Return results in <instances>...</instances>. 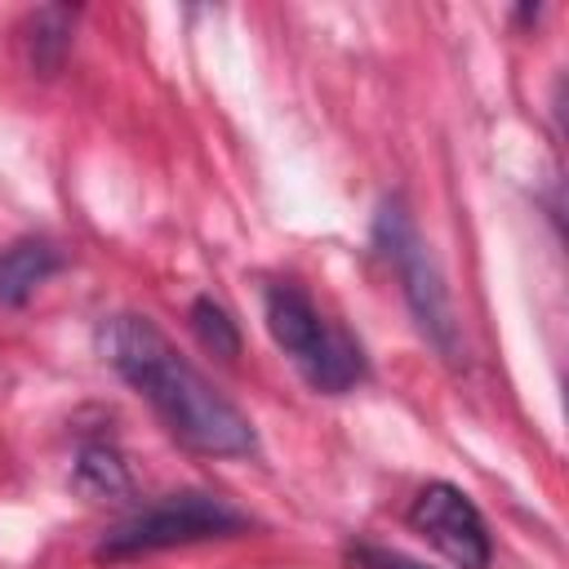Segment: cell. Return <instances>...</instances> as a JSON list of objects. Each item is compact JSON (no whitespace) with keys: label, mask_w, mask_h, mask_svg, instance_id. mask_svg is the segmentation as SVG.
<instances>
[{"label":"cell","mask_w":569,"mask_h":569,"mask_svg":"<svg viewBox=\"0 0 569 569\" xmlns=\"http://www.w3.org/2000/svg\"><path fill=\"white\" fill-rule=\"evenodd\" d=\"M102 360L156 409V418L196 453L240 458L258 449L253 422L138 311H120L98 325Z\"/></svg>","instance_id":"6da1fadb"},{"label":"cell","mask_w":569,"mask_h":569,"mask_svg":"<svg viewBox=\"0 0 569 569\" xmlns=\"http://www.w3.org/2000/svg\"><path fill=\"white\" fill-rule=\"evenodd\" d=\"M262 316H267V333L307 378V387L325 396H342L365 378L360 342L347 329H333L298 284H284V280L267 284Z\"/></svg>","instance_id":"7a4b0ae2"},{"label":"cell","mask_w":569,"mask_h":569,"mask_svg":"<svg viewBox=\"0 0 569 569\" xmlns=\"http://www.w3.org/2000/svg\"><path fill=\"white\" fill-rule=\"evenodd\" d=\"M249 525L253 520L244 511H236L231 502L200 493V489H182V493H164L160 502H151V507L133 511L124 525H116L98 542V560H138V556L169 551V547L231 538V533H244Z\"/></svg>","instance_id":"3957f363"},{"label":"cell","mask_w":569,"mask_h":569,"mask_svg":"<svg viewBox=\"0 0 569 569\" xmlns=\"http://www.w3.org/2000/svg\"><path fill=\"white\" fill-rule=\"evenodd\" d=\"M373 240L382 244V253L391 258L396 276H400V289H405V302L418 320V329L427 333V342L445 356V360H462V338H458V320H453V307H449V289L427 253V244L418 240L409 213L400 209V200H387L373 218Z\"/></svg>","instance_id":"277c9868"},{"label":"cell","mask_w":569,"mask_h":569,"mask_svg":"<svg viewBox=\"0 0 569 569\" xmlns=\"http://www.w3.org/2000/svg\"><path fill=\"white\" fill-rule=\"evenodd\" d=\"M409 525L422 533L453 569H489L493 538L480 516V507L449 480H431L409 502Z\"/></svg>","instance_id":"5b68a950"},{"label":"cell","mask_w":569,"mask_h":569,"mask_svg":"<svg viewBox=\"0 0 569 569\" xmlns=\"http://www.w3.org/2000/svg\"><path fill=\"white\" fill-rule=\"evenodd\" d=\"M62 271V249L44 236H22L0 249V307H22L49 276Z\"/></svg>","instance_id":"8992f818"},{"label":"cell","mask_w":569,"mask_h":569,"mask_svg":"<svg viewBox=\"0 0 569 569\" xmlns=\"http://www.w3.org/2000/svg\"><path fill=\"white\" fill-rule=\"evenodd\" d=\"M71 27H76V9L67 4H44L27 18V62L40 76H58L67 53H71Z\"/></svg>","instance_id":"52a82bcc"},{"label":"cell","mask_w":569,"mask_h":569,"mask_svg":"<svg viewBox=\"0 0 569 569\" xmlns=\"http://www.w3.org/2000/svg\"><path fill=\"white\" fill-rule=\"evenodd\" d=\"M71 485H76L89 502L124 498V493H129V471H124L120 449L107 445V440H89V445H80L76 467H71Z\"/></svg>","instance_id":"ba28073f"},{"label":"cell","mask_w":569,"mask_h":569,"mask_svg":"<svg viewBox=\"0 0 569 569\" xmlns=\"http://www.w3.org/2000/svg\"><path fill=\"white\" fill-rule=\"evenodd\" d=\"M191 329H196V338H200L204 351H213V356H222V360H236V356H240V329H236V320L227 316L222 302L196 298V302H191Z\"/></svg>","instance_id":"9c48e42d"},{"label":"cell","mask_w":569,"mask_h":569,"mask_svg":"<svg viewBox=\"0 0 569 569\" xmlns=\"http://www.w3.org/2000/svg\"><path fill=\"white\" fill-rule=\"evenodd\" d=\"M351 565H356V569H422V565H413L409 556L387 551V547H369V542L351 547Z\"/></svg>","instance_id":"30bf717a"}]
</instances>
